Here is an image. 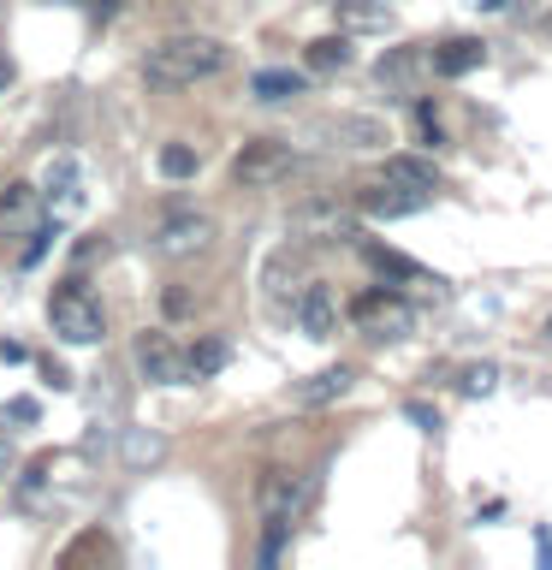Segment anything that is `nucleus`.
Instances as JSON below:
<instances>
[{
  "label": "nucleus",
  "instance_id": "nucleus-23",
  "mask_svg": "<svg viewBox=\"0 0 552 570\" xmlns=\"http://www.w3.org/2000/svg\"><path fill=\"white\" fill-rule=\"evenodd\" d=\"M119 458H125V463H155V458H160V440H155V434H142V428H125Z\"/></svg>",
  "mask_w": 552,
  "mask_h": 570
},
{
  "label": "nucleus",
  "instance_id": "nucleus-3",
  "mask_svg": "<svg viewBox=\"0 0 552 570\" xmlns=\"http://www.w3.org/2000/svg\"><path fill=\"white\" fill-rule=\"evenodd\" d=\"M309 481H303L297 470H285V463H274V470H262L256 481V505H262V523H279V529H292L309 517Z\"/></svg>",
  "mask_w": 552,
  "mask_h": 570
},
{
  "label": "nucleus",
  "instance_id": "nucleus-33",
  "mask_svg": "<svg viewBox=\"0 0 552 570\" xmlns=\"http://www.w3.org/2000/svg\"><path fill=\"white\" fill-rule=\"evenodd\" d=\"M24 356H30V351L18 345V338H7V345H0V363H24Z\"/></svg>",
  "mask_w": 552,
  "mask_h": 570
},
{
  "label": "nucleus",
  "instance_id": "nucleus-1",
  "mask_svg": "<svg viewBox=\"0 0 552 570\" xmlns=\"http://www.w3.org/2000/svg\"><path fill=\"white\" fill-rule=\"evenodd\" d=\"M220 66H226V48L214 36H167V42L149 48L142 78H149V89H190V83H208Z\"/></svg>",
  "mask_w": 552,
  "mask_h": 570
},
{
  "label": "nucleus",
  "instance_id": "nucleus-13",
  "mask_svg": "<svg viewBox=\"0 0 552 570\" xmlns=\"http://www.w3.org/2000/svg\"><path fill=\"white\" fill-rule=\"evenodd\" d=\"M427 203L422 190H404V185H392V178H381L374 190H356V208L374 214V220H398V214H416Z\"/></svg>",
  "mask_w": 552,
  "mask_h": 570
},
{
  "label": "nucleus",
  "instance_id": "nucleus-20",
  "mask_svg": "<svg viewBox=\"0 0 552 570\" xmlns=\"http://www.w3.org/2000/svg\"><path fill=\"white\" fill-rule=\"evenodd\" d=\"M249 89H256V101H292V96H303V78L297 71H279V66H262L249 78Z\"/></svg>",
  "mask_w": 552,
  "mask_h": 570
},
{
  "label": "nucleus",
  "instance_id": "nucleus-21",
  "mask_svg": "<svg viewBox=\"0 0 552 570\" xmlns=\"http://www.w3.org/2000/svg\"><path fill=\"white\" fill-rule=\"evenodd\" d=\"M338 24L345 30H392L386 7H363V0H338Z\"/></svg>",
  "mask_w": 552,
  "mask_h": 570
},
{
  "label": "nucleus",
  "instance_id": "nucleus-31",
  "mask_svg": "<svg viewBox=\"0 0 552 570\" xmlns=\"http://www.w3.org/2000/svg\"><path fill=\"white\" fill-rule=\"evenodd\" d=\"M7 416H12V422H42V404H36V399H12Z\"/></svg>",
  "mask_w": 552,
  "mask_h": 570
},
{
  "label": "nucleus",
  "instance_id": "nucleus-16",
  "mask_svg": "<svg viewBox=\"0 0 552 570\" xmlns=\"http://www.w3.org/2000/svg\"><path fill=\"white\" fill-rule=\"evenodd\" d=\"M333 321H338L333 292H327L321 279H309V292H303V303H297V327L309 333V338H327V333H333Z\"/></svg>",
  "mask_w": 552,
  "mask_h": 570
},
{
  "label": "nucleus",
  "instance_id": "nucleus-17",
  "mask_svg": "<svg viewBox=\"0 0 552 570\" xmlns=\"http://www.w3.org/2000/svg\"><path fill=\"white\" fill-rule=\"evenodd\" d=\"M351 386H356V368L333 363L327 374H315V381H303V386H297V399H303V404H333V399H345Z\"/></svg>",
  "mask_w": 552,
  "mask_h": 570
},
{
  "label": "nucleus",
  "instance_id": "nucleus-34",
  "mask_svg": "<svg viewBox=\"0 0 552 570\" xmlns=\"http://www.w3.org/2000/svg\"><path fill=\"white\" fill-rule=\"evenodd\" d=\"M119 7H125V0H96V7H89V12H96L101 24H107V18H119Z\"/></svg>",
  "mask_w": 552,
  "mask_h": 570
},
{
  "label": "nucleus",
  "instance_id": "nucleus-25",
  "mask_svg": "<svg viewBox=\"0 0 552 570\" xmlns=\"http://www.w3.org/2000/svg\"><path fill=\"white\" fill-rule=\"evenodd\" d=\"M48 249H53V226H36V232H30V244H24V256H18V262H24V267H42V262H48Z\"/></svg>",
  "mask_w": 552,
  "mask_h": 570
},
{
  "label": "nucleus",
  "instance_id": "nucleus-29",
  "mask_svg": "<svg viewBox=\"0 0 552 570\" xmlns=\"http://www.w3.org/2000/svg\"><path fill=\"white\" fill-rule=\"evenodd\" d=\"M96 552H107V541H101V534H89V541H83V547H66V559H60V564H78V559H96Z\"/></svg>",
  "mask_w": 552,
  "mask_h": 570
},
{
  "label": "nucleus",
  "instance_id": "nucleus-28",
  "mask_svg": "<svg viewBox=\"0 0 552 570\" xmlns=\"http://www.w3.org/2000/svg\"><path fill=\"white\" fill-rule=\"evenodd\" d=\"M101 256H107V238H89V244H78V249H71V267L83 274V267H89V262H101Z\"/></svg>",
  "mask_w": 552,
  "mask_h": 570
},
{
  "label": "nucleus",
  "instance_id": "nucleus-24",
  "mask_svg": "<svg viewBox=\"0 0 552 570\" xmlns=\"http://www.w3.org/2000/svg\"><path fill=\"white\" fill-rule=\"evenodd\" d=\"M160 173H167V178H190V173H196V149H185V142H167V149H160Z\"/></svg>",
  "mask_w": 552,
  "mask_h": 570
},
{
  "label": "nucleus",
  "instance_id": "nucleus-26",
  "mask_svg": "<svg viewBox=\"0 0 552 570\" xmlns=\"http://www.w3.org/2000/svg\"><path fill=\"white\" fill-rule=\"evenodd\" d=\"M404 416H410V422H416V428H422V434H440V410H434V404H427V399H410V404H404Z\"/></svg>",
  "mask_w": 552,
  "mask_h": 570
},
{
  "label": "nucleus",
  "instance_id": "nucleus-4",
  "mask_svg": "<svg viewBox=\"0 0 552 570\" xmlns=\"http://www.w3.org/2000/svg\"><path fill=\"white\" fill-rule=\"evenodd\" d=\"M351 321L374 338H398L416 327V309H410V297H398L392 285H368V292L351 297Z\"/></svg>",
  "mask_w": 552,
  "mask_h": 570
},
{
  "label": "nucleus",
  "instance_id": "nucleus-36",
  "mask_svg": "<svg viewBox=\"0 0 552 570\" xmlns=\"http://www.w3.org/2000/svg\"><path fill=\"white\" fill-rule=\"evenodd\" d=\"M7 83H12V60L0 53V89H7Z\"/></svg>",
  "mask_w": 552,
  "mask_h": 570
},
{
  "label": "nucleus",
  "instance_id": "nucleus-15",
  "mask_svg": "<svg viewBox=\"0 0 552 570\" xmlns=\"http://www.w3.org/2000/svg\"><path fill=\"white\" fill-rule=\"evenodd\" d=\"M381 178H392V185H404V190H422V196L440 190V167L427 155H386Z\"/></svg>",
  "mask_w": 552,
  "mask_h": 570
},
{
  "label": "nucleus",
  "instance_id": "nucleus-6",
  "mask_svg": "<svg viewBox=\"0 0 552 570\" xmlns=\"http://www.w3.org/2000/svg\"><path fill=\"white\" fill-rule=\"evenodd\" d=\"M131 363H137V374H142L149 386H185V381H196V374H190V351H178L172 333H160V327L137 333Z\"/></svg>",
  "mask_w": 552,
  "mask_h": 570
},
{
  "label": "nucleus",
  "instance_id": "nucleus-11",
  "mask_svg": "<svg viewBox=\"0 0 552 570\" xmlns=\"http://www.w3.org/2000/svg\"><path fill=\"white\" fill-rule=\"evenodd\" d=\"M214 244V220L208 214H172V220L155 226V249L160 256H203Z\"/></svg>",
  "mask_w": 552,
  "mask_h": 570
},
{
  "label": "nucleus",
  "instance_id": "nucleus-37",
  "mask_svg": "<svg viewBox=\"0 0 552 570\" xmlns=\"http://www.w3.org/2000/svg\"><path fill=\"white\" fill-rule=\"evenodd\" d=\"M481 7H487V12H499V7H505V0H481Z\"/></svg>",
  "mask_w": 552,
  "mask_h": 570
},
{
  "label": "nucleus",
  "instance_id": "nucleus-5",
  "mask_svg": "<svg viewBox=\"0 0 552 570\" xmlns=\"http://www.w3.org/2000/svg\"><path fill=\"white\" fill-rule=\"evenodd\" d=\"M309 292V274H303L297 249H274V256L262 262V303L274 321H297V303Z\"/></svg>",
  "mask_w": 552,
  "mask_h": 570
},
{
  "label": "nucleus",
  "instance_id": "nucleus-35",
  "mask_svg": "<svg viewBox=\"0 0 552 570\" xmlns=\"http://www.w3.org/2000/svg\"><path fill=\"white\" fill-rule=\"evenodd\" d=\"M534 547H541V564L552 570V534H546V529H541V534H534Z\"/></svg>",
  "mask_w": 552,
  "mask_h": 570
},
{
  "label": "nucleus",
  "instance_id": "nucleus-18",
  "mask_svg": "<svg viewBox=\"0 0 552 570\" xmlns=\"http://www.w3.org/2000/svg\"><path fill=\"white\" fill-rule=\"evenodd\" d=\"M226 363H231V345L220 333H208V338H196V345H190V374H196V381H214Z\"/></svg>",
  "mask_w": 552,
  "mask_h": 570
},
{
  "label": "nucleus",
  "instance_id": "nucleus-7",
  "mask_svg": "<svg viewBox=\"0 0 552 570\" xmlns=\"http://www.w3.org/2000/svg\"><path fill=\"white\" fill-rule=\"evenodd\" d=\"M285 173H292V142L285 137H249L244 149L231 155V185H244V190H262Z\"/></svg>",
  "mask_w": 552,
  "mask_h": 570
},
{
  "label": "nucleus",
  "instance_id": "nucleus-14",
  "mask_svg": "<svg viewBox=\"0 0 552 570\" xmlns=\"http://www.w3.org/2000/svg\"><path fill=\"white\" fill-rule=\"evenodd\" d=\"M481 60H487V42H481V36H445V42L434 48V71H440V78H470Z\"/></svg>",
  "mask_w": 552,
  "mask_h": 570
},
{
  "label": "nucleus",
  "instance_id": "nucleus-10",
  "mask_svg": "<svg viewBox=\"0 0 552 570\" xmlns=\"http://www.w3.org/2000/svg\"><path fill=\"white\" fill-rule=\"evenodd\" d=\"M36 226H42V185H30V178H12V185H0V232H12V238H30Z\"/></svg>",
  "mask_w": 552,
  "mask_h": 570
},
{
  "label": "nucleus",
  "instance_id": "nucleus-19",
  "mask_svg": "<svg viewBox=\"0 0 552 570\" xmlns=\"http://www.w3.org/2000/svg\"><path fill=\"white\" fill-rule=\"evenodd\" d=\"M303 66L309 71H345L351 66V42L345 36H315V42L303 48Z\"/></svg>",
  "mask_w": 552,
  "mask_h": 570
},
{
  "label": "nucleus",
  "instance_id": "nucleus-30",
  "mask_svg": "<svg viewBox=\"0 0 552 570\" xmlns=\"http://www.w3.org/2000/svg\"><path fill=\"white\" fill-rule=\"evenodd\" d=\"M160 309H167V315L178 321V315H190V297L178 292V285H167V292H160Z\"/></svg>",
  "mask_w": 552,
  "mask_h": 570
},
{
  "label": "nucleus",
  "instance_id": "nucleus-22",
  "mask_svg": "<svg viewBox=\"0 0 552 570\" xmlns=\"http://www.w3.org/2000/svg\"><path fill=\"white\" fill-rule=\"evenodd\" d=\"M493 381H499V368H493V363H470V368H457V392H463V399H487Z\"/></svg>",
  "mask_w": 552,
  "mask_h": 570
},
{
  "label": "nucleus",
  "instance_id": "nucleus-2",
  "mask_svg": "<svg viewBox=\"0 0 552 570\" xmlns=\"http://www.w3.org/2000/svg\"><path fill=\"white\" fill-rule=\"evenodd\" d=\"M48 327L60 345H101L107 338V315H101V303L96 292L83 285V274L71 267V279L66 285H53V297H48Z\"/></svg>",
  "mask_w": 552,
  "mask_h": 570
},
{
  "label": "nucleus",
  "instance_id": "nucleus-9",
  "mask_svg": "<svg viewBox=\"0 0 552 570\" xmlns=\"http://www.w3.org/2000/svg\"><path fill=\"white\" fill-rule=\"evenodd\" d=\"M327 142V149H381L386 142V125L381 119H368V114H333V119H315L309 125V142Z\"/></svg>",
  "mask_w": 552,
  "mask_h": 570
},
{
  "label": "nucleus",
  "instance_id": "nucleus-27",
  "mask_svg": "<svg viewBox=\"0 0 552 570\" xmlns=\"http://www.w3.org/2000/svg\"><path fill=\"white\" fill-rule=\"evenodd\" d=\"M404 78H416V53H392L381 66V83H404Z\"/></svg>",
  "mask_w": 552,
  "mask_h": 570
},
{
  "label": "nucleus",
  "instance_id": "nucleus-32",
  "mask_svg": "<svg viewBox=\"0 0 552 570\" xmlns=\"http://www.w3.org/2000/svg\"><path fill=\"white\" fill-rule=\"evenodd\" d=\"M42 374H48V386H71V374L53 363V356H42Z\"/></svg>",
  "mask_w": 552,
  "mask_h": 570
},
{
  "label": "nucleus",
  "instance_id": "nucleus-38",
  "mask_svg": "<svg viewBox=\"0 0 552 570\" xmlns=\"http://www.w3.org/2000/svg\"><path fill=\"white\" fill-rule=\"evenodd\" d=\"M541 333H546V338H552V315H546V321H541Z\"/></svg>",
  "mask_w": 552,
  "mask_h": 570
},
{
  "label": "nucleus",
  "instance_id": "nucleus-12",
  "mask_svg": "<svg viewBox=\"0 0 552 570\" xmlns=\"http://www.w3.org/2000/svg\"><path fill=\"white\" fill-rule=\"evenodd\" d=\"M356 256H363V267H374L381 279H398V285H410V279H422V285H440L427 267L416 262V256H404V249H392V244H381V238H356Z\"/></svg>",
  "mask_w": 552,
  "mask_h": 570
},
{
  "label": "nucleus",
  "instance_id": "nucleus-8",
  "mask_svg": "<svg viewBox=\"0 0 552 570\" xmlns=\"http://www.w3.org/2000/svg\"><path fill=\"white\" fill-rule=\"evenodd\" d=\"M292 238L297 244H338L351 238V208L338 196H303L292 208Z\"/></svg>",
  "mask_w": 552,
  "mask_h": 570
},
{
  "label": "nucleus",
  "instance_id": "nucleus-39",
  "mask_svg": "<svg viewBox=\"0 0 552 570\" xmlns=\"http://www.w3.org/2000/svg\"><path fill=\"white\" fill-rule=\"evenodd\" d=\"M546 30H552V18H546Z\"/></svg>",
  "mask_w": 552,
  "mask_h": 570
}]
</instances>
